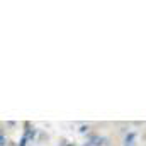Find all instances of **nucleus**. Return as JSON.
I'll list each match as a JSON object with an SVG mask.
<instances>
[{"label": "nucleus", "mask_w": 146, "mask_h": 146, "mask_svg": "<svg viewBox=\"0 0 146 146\" xmlns=\"http://www.w3.org/2000/svg\"><path fill=\"white\" fill-rule=\"evenodd\" d=\"M66 146H75V145H72V143H68V145H66Z\"/></svg>", "instance_id": "nucleus-2"}, {"label": "nucleus", "mask_w": 146, "mask_h": 146, "mask_svg": "<svg viewBox=\"0 0 146 146\" xmlns=\"http://www.w3.org/2000/svg\"><path fill=\"white\" fill-rule=\"evenodd\" d=\"M5 145V138H3V136H0V146H3Z\"/></svg>", "instance_id": "nucleus-1"}]
</instances>
